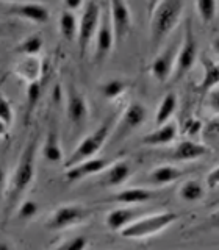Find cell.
Wrapping results in <instances>:
<instances>
[{
	"instance_id": "1",
	"label": "cell",
	"mask_w": 219,
	"mask_h": 250,
	"mask_svg": "<svg viewBox=\"0 0 219 250\" xmlns=\"http://www.w3.org/2000/svg\"><path fill=\"white\" fill-rule=\"evenodd\" d=\"M38 143L39 136L38 133L33 135L23 148V152L21 155V158L16 166L10 186H8L6 192V207L5 211L10 214V211H13L16 207L19 205V200L22 199V195L25 194L28 189V186L31 185L35 178V170H36V152H38ZM5 213V214H6Z\"/></svg>"
},
{
	"instance_id": "2",
	"label": "cell",
	"mask_w": 219,
	"mask_h": 250,
	"mask_svg": "<svg viewBox=\"0 0 219 250\" xmlns=\"http://www.w3.org/2000/svg\"><path fill=\"white\" fill-rule=\"evenodd\" d=\"M183 13V0H161L151 19L152 47H158L172 30L177 27Z\"/></svg>"
},
{
	"instance_id": "3",
	"label": "cell",
	"mask_w": 219,
	"mask_h": 250,
	"mask_svg": "<svg viewBox=\"0 0 219 250\" xmlns=\"http://www.w3.org/2000/svg\"><path fill=\"white\" fill-rule=\"evenodd\" d=\"M116 114L110 116L108 119H105L99 125L97 130H94L92 133H89L83 141L78 143V146L74 148V152L69 155V158L65 161V169L72 167L75 164L82 163L85 160L94 158L100 150L102 147L107 144V141L111 138V133L116 127Z\"/></svg>"
},
{
	"instance_id": "4",
	"label": "cell",
	"mask_w": 219,
	"mask_h": 250,
	"mask_svg": "<svg viewBox=\"0 0 219 250\" xmlns=\"http://www.w3.org/2000/svg\"><path fill=\"white\" fill-rule=\"evenodd\" d=\"M177 221L178 216L172 211H163L158 214L138 217L136 221H133L124 230H121V236L125 239H146L152 234L163 231Z\"/></svg>"
},
{
	"instance_id": "5",
	"label": "cell",
	"mask_w": 219,
	"mask_h": 250,
	"mask_svg": "<svg viewBox=\"0 0 219 250\" xmlns=\"http://www.w3.org/2000/svg\"><path fill=\"white\" fill-rule=\"evenodd\" d=\"M197 61V41L193 33L191 23L188 22L185 27V35H183V42L180 45L178 53H177V61L174 72H172L171 82H178L190 72L193 66Z\"/></svg>"
},
{
	"instance_id": "6",
	"label": "cell",
	"mask_w": 219,
	"mask_h": 250,
	"mask_svg": "<svg viewBox=\"0 0 219 250\" xmlns=\"http://www.w3.org/2000/svg\"><path fill=\"white\" fill-rule=\"evenodd\" d=\"M100 6L96 2H89L83 8V14L78 21V49H80V57L83 58L86 55L89 44L92 42V38L96 36L99 25H100Z\"/></svg>"
},
{
	"instance_id": "7",
	"label": "cell",
	"mask_w": 219,
	"mask_h": 250,
	"mask_svg": "<svg viewBox=\"0 0 219 250\" xmlns=\"http://www.w3.org/2000/svg\"><path fill=\"white\" fill-rule=\"evenodd\" d=\"M147 119V109L144 105L138 104H130L125 111L122 113L121 121L116 122V127L111 133V136H114V143L119 139H124L125 136H129L131 131L138 130L141 125H143Z\"/></svg>"
},
{
	"instance_id": "8",
	"label": "cell",
	"mask_w": 219,
	"mask_h": 250,
	"mask_svg": "<svg viewBox=\"0 0 219 250\" xmlns=\"http://www.w3.org/2000/svg\"><path fill=\"white\" fill-rule=\"evenodd\" d=\"M88 216V209H85L80 205H63L52 213L49 221H47V229L53 231L65 230L75 224L83 222Z\"/></svg>"
},
{
	"instance_id": "9",
	"label": "cell",
	"mask_w": 219,
	"mask_h": 250,
	"mask_svg": "<svg viewBox=\"0 0 219 250\" xmlns=\"http://www.w3.org/2000/svg\"><path fill=\"white\" fill-rule=\"evenodd\" d=\"M180 49V44L174 42L169 49L161 52L158 57H155L153 61L151 62V74L156 82L166 83L171 80L172 72H174L175 61H177V53Z\"/></svg>"
},
{
	"instance_id": "10",
	"label": "cell",
	"mask_w": 219,
	"mask_h": 250,
	"mask_svg": "<svg viewBox=\"0 0 219 250\" xmlns=\"http://www.w3.org/2000/svg\"><path fill=\"white\" fill-rule=\"evenodd\" d=\"M110 21L116 41H122L131 30V13L125 0H110Z\"/></svg>"
},
{
	"instance_id": "11",
	"label": "cell",
	"mask_w": 219,
	"mask_h": 250,
	"mask_svg": "<svg viewBox=\"0 0 219 250\" xmlns=\"http://www.w3.org/2000/svg\"><path fill=\"white\" fill-rule=\"evenodd\" d=\"M110 161L105 158H89V160H85L82 163L75 164L72 167H67L66 169V174H65V180L67 183H75L78 180H83L86 177H91V175H96V174H102L105 172V169L108 167Z\"/></svg>"
},
{
	"instance_id": "12",
	"label": "cell",
	"mask_w": 219,
	"mask_h": 250,
	"mask_svg": "<svg viewBox=\"0 0 219 250\" xmlns=\"http://www.w3.org/2000/svg\"><path fill=\"white\" fill-rule=\"evenodd\" d=\"M114 42H116V36H114L111 21L107 18L100 19V25L96 33V52H94L96 62H102L108 57L110 52L113 50Z\"/></svg>"
},
{
	"instance_id": "13",
	"label": "cell",
	"mask_w": 219,
	"mask_h": 250,
	"mask_svg": "<svg viewBox=\"0 0 219 250\" xmlns=\"http://www.w3.org/2000/svg\"><path fill=\"white\" fill-rule=\"evenodd\" d=\"M66 111H67V119L77 128H82L86 119H88V114H89L88 104H86L83 94H80L75 88H70L69 91Z\"/></svg>"
},
{
	"instance_id": "14",
	"label": "cell",
	"mask_w": 219,
	"mask_h": 250,
	"mask_svg": "<svg viewBox=\"0 0 219 250\" xmlns=\"http://www.w3.org/2000/svg\"><path fill=\"white\" fill-rule=\"evenodd\" d=\"M10 13L14 16H19V18L25 19V21L35 22V23H45L50 18L49 8L43 3H36V2L14 5L10 10Z\"/></svg>"
},
{
	"instance_id": "15",
	"label": "cell",
	"mask_w": 219,
	"mask_h": 250,
	"mask_svg": "<svg viewBox=\"0 0 219 250\" xmlns=\"http://www.w3.org/2000/svg\"><path fill=\"white\" fill-rule=\"evenodd\" d=\"M178 135V127L175 122H166L163 125H158L153 131L143 138V144L149 147H158V146H166L171 144Z\"/></svg>"
},
{
	"instance_id": "16",
	"label": "cell",
	"mask_w": 219,
	"mask_h": 250,
	"mask_svg": "<svg viewBox=\"0 0 219 250\" xmlns=\"http://www.w3.org/2000/svg\"><path fill=\"white\" fill-rule=\"evenodd\" d=\"M208 153V147L191 139L182 141L172 152V160L175 161H194Z\"/></svg>"
},
{
	"instance_id": "17",
	"label": "cell",
	"mask_w": 219,
	"mask_h": 250,
	"mask_svg": "<svg viewBox=\"0 0 219 250\" xmlns=\"http://www.w3.org/2000/svg\"><path fill=\"white\" fill-rule=\"evenodd\" d=\"M138 217H139L138 209L124 207V208H116L113 211H110V214L107 216L105 222H107L110 230L121 233V230H124L125 227H127L129 224H131L133 221H136Z\"/></svg>"
},
{
	"instance_id": "18",
	"label": "cell",
	"mask_w": 219,
	"mask_h": 250,
	"mask_svg": "<svg viewBox=\"0 0 219 250\" xmlns=\"http://www.w3.org/2000/svg\"><path fill=\"white\" fill-rule=\"evenodd\" d=\"M131 166L127 161H117L113 166H110L108 169H105L104 174V180H102V185L110 186V188H117L122 186L131 175Z\"/></svg>"
},
{
	"instance_id": "19",
	"label": "cell",
	"mask_w": 219,
	"mask_h": 250,
	"mask_svg": "<svg viewBox=\"0 0 219 250\" xmlns=\"http://www.w3.org/2000/svg\"><path fill=\"white\" fill-rule=\"evenodd\" d=\"M183 175V170L178 169L177 166H172V164H164L153 169L147 177V182L153 185V186H164L169 183H174L175 180H178Z\"/></svg>"
},
{
	"instance_id": "20",
	"label": "cell",
	"mask_w": 219,
	"mask_h": 250,
	"mask_svg": "<svg viewBox=\"0 0 219 250\" xmlns=\"http://www.w3.org/2000/svg\"><path fill=\"white\" fill-rule=\"evenodd\" d=\"M153 197V192L147 188H129L113 195V202L124 203V205H138V203L149 202Z\"/></svg>"
},
{
	"instance_id": "21",
	"label": "cell",
	"mask_w": 219,
	"mask_h": 250,
	"mask_svg": "<svg viewBox=\"0 0 219 250\" xmlns=\"http://www.w3.org/2000/svg\"><path fill=\"white\" fill-rule=\"evenodd\" d=\"M202 66H203V77L200 83L197 84V89L199 92L205 94L216 88V86H219V62L211 61L210 58H203Z\"/></svg>"
},
{
	"instance_id": "22",
	"label": "cell",
	"mask_w": 219,
	"mask_h": 250,
	"mask_svg": "<svg viewBox=\"0 0 219 250\" xmlns=\"http://www.w3.org/2000/svg\"><path fill=\"white\" fill-rule=\"evenodd\" d=\"M178 105V99H177V94L175 92H166L164 97L161 99L158 109H156V114H155V124L156 127L158 125H163L171 121V117L174 116L175 109Z\"/></svg>"
},
{
	"instance_id": "23",
	"label": "cell",
	"mask_w": 219,
	"mask_h": 250,
	"mask_svg": "<svg viewBox=\"0 0 219 250\" xmlns=\"http://www.w3.org/2000/svg\"><path fill=\"white\" fill-rule=\"evenodd\" d=\"M43 156L49 163H61L63 161V148L60 143V136L55 130L47 133L44 146H43Z\"/></svg>"
},
{
	"instance_id": "24",
	"label": "cell",
	"mask_w": 219,
	"mask_h": 250,
	"mask_svg": "<svg viewBox=\"0 0 219 250\" xmlns=\"http://www.w3.org/2000/svg\"><path fill=\"white\" fill-rule=\"evenodd\" d=\"M178 195H180V199L185 202H190V203L199 202L203 195H205V188H203L202 183L197 182V180H186V182L180 186Z\"/></svg>"
},
{
	"instance_id": "25",
	"label": "cell",
	"mask_w": 219,
	"mask_h": 250,
	"mask_svg": "<svg viewBox=\"0 0 219 250\" xmlns=\"http://www.w3.org/2000/svg\"><path fill=\"white\" fill-rule=\"evenodd\" d=\"M60 31L65 39L67 41H74L78 36V21L75 18L74 11L65 10L60 16Z\"/></svg>"
},
{
	"instance_id": "26",
	"label": "cell",
	"mask_w": 219,
	"mask_h": 250,
	"mask_svg": "<svg viewBox=\"0 0 219 250\" xmlns=\"http://www.w3.org/2000/svg\"><path fill=\"white\" fill-rule=\"evenodd\" d=\"M125 89H127V83L124 80H119V78H113V80H110L100 86V94L107 100H114L117 97H121L125 92Z\"/></svg>"
},
{
	"instance_id": "27",
	"label": "cell",
	"mask_w": 219,
	"mask_h": 250,
	"mask_svg": "<svg viewBox=\"0 0 219 250\" xmlns=\"http://www.w3.org/2000/svg\"><path fill=\"white\" fill-rule=\"evenodd\" d=\"M44 45V41L43 38L39 35H31L28 38H25L23 41L18 45V53H22L25 55V57H35V55H38L39 52H41Z\"/></svg>"
},
{
	"instance_id": "28",
	"label": "cell",
	"mask_w": 219,
	"mask_h": 250,
	"mask_svg": "<svg viewBox=\"0 0 219 250\" xmlns=\"http://www.w3.org/2000/svg\"><path fill=\"white\" fill-rule=\"evenodd\" d=\"M18 74L27 78L28 82H36L39 74H41V62L33 57H27V60L22 61L21 66L18 67Z\"/></svg>"
},
{
	"instance_id": "29",
	"label": "cell",
	"mask_w": 219,
	"mask_h": 250,
	"mask_svg": "<svg viewBox=\"0 0 219 250\" xmlns=\"http://www.w3.org/2000/svg\"><path fill=\"white\" fill-rule=\"evenodd\" d=\"M196 8H197V14L203 23H210L215 21L218 11L216 0H196Z\"/></svg>"
},
{
	"instance_id": "30",
	"label": "cell",
	"mask_w": 219,
	"mask_h": 250,
	"mask_svg": "<svg viewBox=\"0 0 219 250\" xmlns=\"http://www.w3.org/2000/svg\"><path fill=\"white\" fill-rule=\"evenodd\" d=\"M39 97H41V83L38 80L30 82L28 88H27V116L33 113L35 106L38 105Z\"/></svg>"
},
{
	"instance_id": "31",
	"label": "cell",
	"mask_w": 219,
	"mask_h": 250,
	"mask_svg": "<svg viewBox=\"0 0 219 250\" xmlns=\"http://www.w3.org/2000/svg\"><path fill=\"white\" fill-rule=\"evenodd\" d=\"M89 246L88 239L85 236H74V238H67L65 241L58 242V244H55L57 249H61V250H83Z\"/></svg>"
},
{
	"instance_id": "32",
	"label": "cell",
	"mask_w": 219,
	"mask_h": 250,
	"mask_svg": "<svg viewBox=\"0 0 219 250\" xmlns=\"http://www.w3.org/2000/svg\"><path fill=\"white\" fill-rule=\"evenodd\" d=\"M38 211H39V205L35 200H25L18 207V217L22 219V221H28V219L38 214Z\"/></svg>"
},
{
	"instance_id": "33",
	"label": "cell",
	"mask_w": 219,
	"mask_h": 250,
	"mask_svg": "<svg viewBox=\"0 0 219 250\" xmlns=\"http://www.w3.org/2000/svg\"><path fill=\"white\" fill-rule=\"evenodd\" d=\"M0 121H3L6 125L13 122V108L2 94H0Z\"/></svg>"
},
{
	"instance_id": "34",
	"label": "cell",
	"mask_w": 219,
	"mask_h": 250,
	"mask_svg": "<svg viewBox=\"0 0 219 250\" xmlns=\"http://www.w3.org/2000/svg\"><path fill=\"white\" fill-rule=\"evenodd\" d=\"M208 108L213 113L219 114V86L208 91Z\"/></svg>"
},
{
	"instance_id": "35",
	"label": "cell",
	"mask_w": 219,
	"mask_h": 250,
	"mask_svg": "<svg viewBox=\"0 0 219 250\" xmlns=\"http://www.w3.org/2000/svg\"><path fill=\"white\" fill-rule=\"evenodd\" d=\"M200 128H202V124L197 119H188L183 125V131L188 136H194L196 133H199Z\"/></svg>"
},
{
	"instance_id": "36",
	"label": "cell",
	"mask_w": 219,
	"mask_h": 250,
	"mask_svg": "<svg viewBox=\"0 0 219 250\" xmlns=\"http://www.w3.org/2000/svg\"><path fill=\"white\" fill-rule=\"evenodd\" d=\"M205 183H207V188H208V189H216V188L219 186V166L215 167V169L211 170L210 174L207 175Z\"/></svg>"
},
{
	"instance_id": "37",
	"label": "cell",
	"mask_w": 219,
	"mask_h": 250,
	"mask_svg": "<svg viewBox=\"0 0 219 250\" xmlns=\"http://www.w3.org/2000/svg\"><path fill=\"white\" fill-rule=\"evenodd\" d=\"M205 133L208 136H218L219 135V114L205 125Z\"/></svg>"
},
{
	"instance_id": "38",
	"label": "cell",
	"mask_w": 219,
	"mask_h": 250,
	"mask_svg": "<svg viewBox=\"0 0 219 250\" xmlns=\"http://www.w3.org/2000/svg\"><path fill=\"white\" fill-rule=\"evenodd\" d=\"M85 0H63V3H65V10L67 11H75L78 10L82 5H83Z\"/></svg>"
},
{
	"instance_id": "39",
	"label": "cell",
	"mask_w": 219,
	"mask_h": 250,
	"mask_svg": "<svg viewBox=\"0 0 219 250\" xmlns=\"http://www.w3.org/2000/svg\"><path fill=\"white\" fill-rule=\"evenodd\" d=\"M5 186H6V172L3 164L0 163V202H2V197L5 194Z\"/></svg>"
},
{
	"instance_id": "40",
	"label": "cell",
	"mask_w": 219,
	"mask_h": 250,
	"mask_svg": "<svg viewBox=\"0 0 219 250\" xmlns=\"http://www.w3.org/2000/svg\"><path fill=\"white\" fill-rule=\"evenodd\" d=\"M160 2H161V0H147V14H149V18L152 16V13L155 11V8L158 6Z\"/></svg>"
},
{
	"instance_id": "41",
	"label": "cell",
	"mask_w": 219,
	"mask_h": 250,
	"mask_svg": "<svg viewBox=\"0 0 219 250\" xmlns=\"http://www.w3.org/2000/svg\"><path fill=\"white\" fill-rule=\"evenodd\" d=\"M208 224H210L211 229H219V209L208 219Z\"/></svg>"
},
{
	"instance_id": "42",
	"label": "cell",
	"mask_w": 219,
	"mask_h": 250,
	"mask_svg": "<svg viewBox=\"0 0 219 250\" xmlns=\"http://www.w3.org/2000/svg\"><path fill=\"white\" fill-rule=\"evenodd\" d=\"M6 131H8V125H6L3 121H0V138L5 136V135H6Z\"/></svg>"
},
{
	"instance_id": "43",
	"label": "cell",
	"mask_w": 219,
	"mask_h": 250,
	"mask_svg": "<svg viewBox=\"0 0 219 250\" xmlns=\"http://www.w3.org/2000/svg\"><path fill=\"white\" fill-rule=\"evenodd\" d=\"M211 47H213V50L219 55V36H216L213 39V42H211Z\"/></svg>"
},
{
	"instance_id": "44",
	"label": "cell",
	"mask_w": 219,
	"mask_h": 250,
	"mask_svg": "<svg viewBox=\"0 0 219 250\" xmlns=\"http://www.w3.org/2000/svg\"><path fill=\"white\" fill-rule=\"evenodd\" d=\"M5 31H6V28H5V23H0V38H2V36L5 35Z\"/></svg>"
},
{
	"instance_id": "45",
	"label": "cell",
	"mask_w": 219,
	"mask_h": 250,
	"mask_svg": "<svg viewBox=\"0 0 219 250\" xmlns=\"http://www.w3.org/2000/svg\"><path fill=\"white\" fill-rule=\"evenodd\" d=\"M8 247H10L8 244H0V249H8Z\"/></svg>"
}]
</instances>
